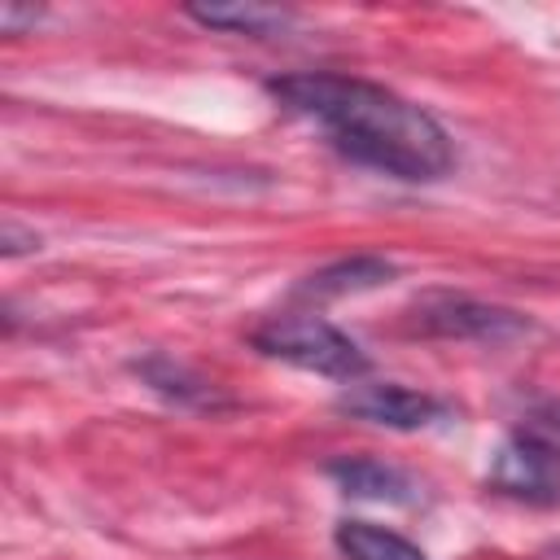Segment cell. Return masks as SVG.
Instances as JSON below:
<instances>
[{
  "instance_id": "obj_6",
  "label": "cell",
  "mask_w": 560,
  "mask_h": 560,
  "mask_svg": "<svg viewBox=\"0 0 560 560\" xmlns=\"http://www.w3.org/2000/svg\"><path fill=\"white\" fill-rule=\"evenodd\" d=\"M394 262L389 258H381V254H354V258H337V262H328V267H319V271H311L298 289H293V298H302V302H332V298H350V293H368V289H381V284H389L394 280Z\"/></svg>"
},
{
  "instance_id": "obj_13",
  "label": "cell",
  "mask_w": 560,
  "mask_h": 560,
  "mask_svg": "<svg viewBox=\"0 0 560 560\" xmlns=\"http://www.w3.org/2000/svg\"><path fill=\"white\" fill-rule=\"evenodd\" d=\"M35 18H39V9H18V4H4V9H0V22H4L9 35H18V31H22L26 22H35Z\"/></svg>"
},
{
  "instance_id": "obj_2",
  "label": "cell",
  "mask_w": 560,
  "mask_h": 560,
  "mask_svg": "<svg viewBox=\"0 0 560 560\" xmlns=\"http://www.w3.org/2000/svg\"><path fill=\"white\" fill-rule=\"evenodd\" d=\"M254 350L267 359H280L289 368L332 376V381H359L368 372V354L354 337H346L337 324L319 315H276L254 332Z\"/></svg>"
},
{
  "instance_id": "obj_14",
  "label": "cell",
  "mask_w": 560,
  "mask_h": 560,
  "mask_svg": "<svg viewBox=\"0 0 560 560\" xmlns=\"http://www.w3.org/2000/svg\"><path fill=\"white\" fill-rule=\"evenodd\" d=\"M538 560H560V542H547V547L538 551Z\"/></svg>"
},
{
  "instance_id": "obj_8",
  "label": "cell",
  "mask_w": 560,
  "mask_h": 560,
  "mask_svg": "<svg viewBox=\"0 0 560 560\" xmlns=\"http://www.w3.org/2000/svg\"><path fill=\"white\" fill-rule=\"evenodd\" d=\"M346 494L354 499H376V503H411L416 499V481L394 468V464H381V459H363V455H346V459H332L324 468Z\"/></svg>"
},
{
  "instance_id": "obj_9",
  "label": "cell",
  "mask_w": 560,
  "mask_h": 560,
  "mask_svg": "<svg viewBox=\"0 0 560 560\" xmlns=\"http://www.w3.org/2000/svg\"><path fill=\"white\" fill-rule=\"evenodd\" d=\"M184 13L210 31H232V35H249V39H276L293 26V13L271 9V4H188Z\"/></svg>"
},
{
  "instance_id": "obj_5",
  "label": "cell",
  "mask_w": 560,
  "mask_h": 560,
  "mask_svg": "<svg viewBox=\"0 0 560 560\" xmlns=\"http://www.w3.org/2000/svg\"><path fill=\"white\" fill-rule=\"evenodd\" d=\"M337 411H346L354 420H368V424H381V429L411 433V429H424V424L442 420L446 416V402H438L433 394H420V389L381 381V385H350L337 398Z\"/></svg>"
},
{
  "instance_id": "obj_11",
  "label": "cell",
  "mask_w": 560,
  "mask_h": 560,
  "mask_svg": "<svg viewBox=\"0 0 560 560\" xmlns=\"http://www.w3.org/2000/svg\"><path fill=\"white\" fill-rule=\"evenodd\" d=\"M529 429H538L542 438H551V442L560 446V402H542V407H534Z\"/></svg>"
},
{
  "instance_id": "obj_3",
  "label": "cell",
  "mask_w": 560,
  "mask_h": 560,
  "mask_svg": "<svg viewBox=\"0 0 560 560\" xmlns=\"http://www.w3.org/2000/svg\"><path fill=\"white\" fill-rule=\"evenodd\" d=\"M490 486L525 503H556L560 499V446L529 424L508 433L503 446L494 451Z\"/></svg>"
},
{
  "instance_id": "obj_7",
  "label": "cell",
  "mask_w": 560,
  "mask_h": 560,
  "mask_svg": "<svg viewBox=\"0 0 560 560\" xmlns=\"http://www.w3.org/2000/svg\"><path fill=\"white\" fill-rule=\"evenodd\" d=\"M131 372H136L153 394H162V398L175 402V407H223V402H228L201 372H192L188 363H179V359H171V354H144V359L131 363Z\"/></svg>"
},
{
  "instance_id": "obj_12",
  "label": "cell",
  "mask_w": 560,
  "mask_h": 560,
  "mask_svg": "<svg viewBox=\"0 0 560 560\" xmlns=\"http://www.w3.org/2000/svg\"><path fill=\"white\" fill-rule=\"evenodd\" d=\"M0 245H4V258H13V254H22V249H39V236H35V232H22L18 223H4V228H0Z\"/></svg>"
},
{
  "instance_id": "obj_4",
  "label": "cell",
  "mask_w": 560,
  "mask_h": 560,
  "mask_svg": "<svg viewBox=\"0 0 560 560\" xmlns=\"http://www.w3.org/2000/svg\"><path fill=\"white\" fill-rule=\"evenodd\" d=\"M416 324L429 337H451V341H512L529 332V319L508 306H490L464 293H429L416 302Z\"/></svg>"
},
{
  "instance_id": "obj_10",
  "label": "cell",
  "mask_w": 560,
  "mask_h": 560,
  "mask_svg": "<svg viewBox=\"0 0 560 560\" xmlns=\"http://www.w3.org/2000/svg\"><path fill=\"white\" fill-rule=\"evenodd\" d=\"M332 538H337V551L346 560H424V551L411 538L381 529L372 521H341Z\"/></svg>"
},
{
  "instance_id": "obj_1",
  "label": "cell",
  "mask_w": 560,
  "mask_h": 560,
  "mask_svg": "<svg viewBox=\"0 0 560 560\" xmlns=\"http://www.w3.org/2000/svg\"><path fill=\"white\" fill-rule=\"evenodd\" d=\"M267 92L284 109L319 122L332 149H341L350 162H363L394 179H442L455 162L442 122L381 83L350 74H284L271 79Z\"/></svg>"
}]
</instances>
